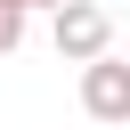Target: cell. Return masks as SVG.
Segmentation results:
<instances>
[{"instance_id": "obj_1", "label": "cell", "mask_w": 130, "mask_h": 130, "mask_svg": "<svg viewBox=\"0 0 130 130\" xmlns=\"http://www.w3.org/2000/svg\"><path fill=\"white\" fill-rule=\"evenodd\" d=\"M49 41H57V57H65V65H89V57H106V49H114V16H106L98 0H65V8L49 16Z\"/></svg>"}, {"instance_id": "obj_2", "label": "cell", "mask_w": 130, "mask_h": 130, "mask_svg": "<svg viewBox=\"0 0 130 130\" xmlns=\"http://www.w3.org/2000/svg\"><path fill=\"white\" fill-rule=\"evenodd\" d=\"M81 106H89V122H130V65L114 49L81 65Z\"/></svg>"}, {"instance_id": "obj_3", "label": "cell", "mask_w": 130, "mask_h": 130, "mask_svg": "<svg viewBox=\"0 0 130 130\" xmlns=\"http://www.w3.org/2000/svg\"><path fill=\"white\" fill-rule=\"evenodd\" d=\"M24 16H32L24 0H0V57H16V49H24Z\"/></svg>"}, {"instance_id": "obj_4", "label": "cell", "mask_w": 130, "mask_h": 130, "mask_svg": "<svg viewBox=\"0 0 130 130\" xmlns=\"http://www.w3.org/2000/svg\"><path fill=\"white\" fill-rule=\"evenodd\" d=\"M24 8H49V16H57V8H65V0H24Z\"/></svg>"}]
</instances>
